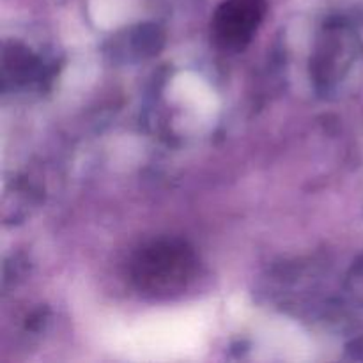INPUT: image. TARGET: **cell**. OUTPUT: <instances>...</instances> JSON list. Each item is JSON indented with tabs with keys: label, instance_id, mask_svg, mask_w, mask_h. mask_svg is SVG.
I'll use <instances>...</instances> for the list:
<instances>
[{
	"label": "cell",
	"instance_id": "cell-1",
	"mask_svg": "<svg viewBox=\"0 0 363 363\" xmlns=\"http://www.w3.org/2000/svg\"><path fill=\"white\" fill-rule=\"evenodd\" d=\"M197 268L199 259L190 245L181 240H158L133 255L130 277L138 293L163 300L183 293L197 275Z\"/></svg>",
	"mask_w": 363,
	"mask_h": 363
},
{
	"label": "cell",
	"instance_id": "cell-2",
	"mask_svg": "<svg viewBox=\"0 0 363 363\" xmlns=\"http://www.w3.org/2000/svg\"><path fill=\"white\" fill-rule=\"evenodd\" d=\"M266 6L262 0H227L213 18L211 34L216 46L229 52H241L257 32Z\"/></svg>",
	"mask_w": 363,
	"mask_h": 363
}]
</instances>
